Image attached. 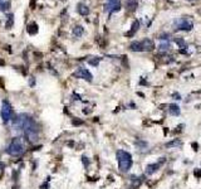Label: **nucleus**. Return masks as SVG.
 <instances>
[{
  "label": "nucleus",
  "mask_w": 201,
  "mask_h": 189,
  "mask_svg": "<svg viewBox=\"0 0 201 189\" xmlns=\"http://www.w3.org/2000/svg\"><path fill=\"white\" fill-rule=\"evenodd\" d=\"M138 27H140L138 20H135V22H133V24H132V29H131V32L127 33V35H133V34H135V33L138 30Z\"/></svg>",
  "instance_id": "dca6fc26"
},
{
  "label": "nucleus",
  "mask_w": 201,
  "mask_h": 189,
  "mask_svg": "<svg viewBox=\"0 0 201 189\" xmlns=\"http://www.w3.org/2000/svg\"><path fill=\"white\" fill-rule=\"evenodd\" d=\"M40 189H48V184H47V183H43V184L40 185Z\"/></svg>",
  "instance_id": "5701e85b"
},
{
  "label": "nucleus",
  "mask_w": 201,
  "mask_h": 189,
  "mask_svg": "<svg viewBox=\"0 0 201 189\" xmlns=\"http://www.w3.org/2000/svg\"><path fill=\"white\" fill-rule=\"evenodd\" d=\"M99 61H101V58H96V59H89L88 61V63L89 64H92V66H98V63H99Z\"/></svg>",
  "instance_id": "a211bd4d"
},
{
  "label": "nucleus",
  "mask_w": 201,
  "mask_h": 189,
  "mask_svg": "<svg viewBox=\"0 0 201 189\" xmlns=\"http://www.w3.org/2000/svg\"><path fill=\"white\" fill-rule=\"evenodd\" d=\"M24 151H25V147H24V145L19 138L11 139L10 144L6 147V153L11 156H20L24 154Z\"/></svg>",
  "instance_id": "7ed1b4c3"
},
{
  "label": "nucleus",
  "mask_w": 201,
  "mask_h": 189,
  "mask_svg": "<svg viewBox=\"0 0 201 189\" xmlns=\"http://www.w3.org/2000/svg\"><path fill=\"white\" fill-rule=\"evenodd\" d=\"M170 113L175 116L180 115V107L177 105H170Z\"/></svg>",
  "instance_id": "2eb2a0df"
},
{
  "label": "nucleus",
  "mask_w": 201,
  "mask_h": 189,
  "mask_svg": "<svg viewBox=\"0 0 201 189\" xmlns=\"http://www.w3.org/2000/svg\"><path fill=\"white\" fill-rule=\"evenodd\" d=\"M83 124V121H81V120H73V125H82Z\"/></svg>",
  "instance_id": "412c9836"
},
{
  "label": "nucleus",
  "mask_w": 201,
  "mask_h": 189,
  "mask_svg": "<svg viewBox=\"0 0 201 189\" xmlns=\"http://www.w3.org/2000/svg\"><path fill=\"white\" fill-rule=\"evenodd\" d=\"M142 48H143V51H152L153 49V42L151 41V39H149V38H146V39H143L142 42Z\"/></svg>",
  "instance_id": "1a4fd4ad"
},
{
  "label": "nucleus",
  "mask_w": 201,
  "mask_h": 189,
  "mask_svg": "<svg viewBox=\"0 0 201 189\" xmlns=\"http://www.w3.org/2000/svg\"><path fill=\"white\" fill-rule=\"evenodd\" d=\"M117 161H118V168L121 172L126 173V172H128V170L131 169L132 166V156L131 154L128 153V151H124V150H118L117 151Z\"/></svg>",
  "instance_id": "f03ea898"
},
{
  "label": "nucleus",
  "mask_w": 201,
  "mask_h": 189,
  "mask_svg": "<svg viewBox=\"0 0 201 189\" xmlns=\"http://www.w3.org/2000/svg\"><path fill=\"white\" fill-rule=\"evenodd\" d=\"M28 33H29L30 35L36 34V33H38V25H36L35 23H31V24L28 27Z\"/></svg>",
  "instance_id": "4468645a"
},
{
  "label": "nucleus",
  "mask_w": 201,
  "mask_h": 189,
  "mask_svg": "<svg viewBox=\"0 0 201 189\" xmlns=\"http://www.w3.org/2000/svg\"><path fill=\"white\" fill-rule=\"evenodd\" d=\"M0 115H2V119L3 121L6 124L9 122L13 117H14V110L11 107V105L9 103V101L4 100L3 103H2V110H0Z\"/></svg>",
  "instance_id": "20e7f679"
},
{
  "label": "nucleus",
  "mask_w": 201,
  "mask_h": 189,
  "mask_svg": "<svg viewBox=\"0 0 201 189\" xmlns=\"http://www.w3.org/2000/svg\"><path fill=\"white\" fill-rule=\"evenodd\" d=\"M86 159H87V158H86V156H83V161H84V165L87 166V165L89 164V161H88V160H86Z\"/></svg>",
  "instance_id": "393cba45"
},
{
  "label": "nucleus",
  "mask_w": 201,
  "mask_h": 189,
  "mask_svg": "<svg viewBox=\"0 0 201 189\" xmlns=\"http://www.w3.org/2000/svg\"><path fill=\"white\" fill-rule=\"evenodd\" d=\"M162 163H163V160L160 161V163H156V164H150V165H147V168H146V173H147L149 175L153 174L155 172H157V170H158V168L161 166Z\"/></svg>",
  "instance_id": "6e6552de"
},
{
  "label": "nucleus",
  "mask_w": 201,
  "mask_h": 189,
  "mask_svg": "<svg viewBox=\"0 0 201 189\" xmlns=\"http://www.w3.org/2000/svg\"><path fill=\"white\" fill-rule=\"evenodd\" d=\"M9 5H10L9 2L8 3H4V4H0V9H2V10H6V9H9Z\"/></svg>",
  "instance_id": "aec40b11"
},
{
  "label": "nucleus",
  "mask_w": 201,
  "mask_h": 189,
  "mask_svg": "<svg viewBox=\"0 0 201 189\" xmlns=\"http://www.w3.org/2000/svg\"><path fill=\"white\" fill-rule=\"evenodd\" d=\"M160 49H161V51H166V49H169V42H166V43H161V44H160Z\"/></svg>",
  "instance_id": "6ab92c4d"
},
{
  "label": "nucleus",
  "mask_w": 201,
  "mask_h": 189,
  "mask_svg": "<svg viewBox=\"0 0 201 189\" xmlns=\"http://www.w3.org/2000/svg\"><path fill=\"white\" fill-rule=\"evenodd\" d=\"M175 27L177 30H191L194 25H192V22H190L189 19L181 18V19H177L175 22Z\"/></svg>",
  "instance_id": "39448f33"
},
{
  "label": "nucleus",
  "mask_w": 201,
  "mask_h": 189,
  "mask_svg": "<svg viewBox=\"0 0 201 189\" xmlns=\"http://www.w3.org/2000/svg\"><path fill=\"white\" fill-rule=\"evenodd\" d=\"M175 145H180V141H174V143H169L167 146H175Z\"/></svg>",
  "instance_id": "4be33fe9"
},
{
  "label": "nucleus",
  "mask_w": 201,
  "mask_h": 189,
  "mask_svg": "<svg viewBox=\"0 0 201 189\" xmlns=\"http://www.w3.org/2000/svg\"><path fill=\"white\" fill-rule=\"evenodd\" d=\"M73 35H74L76 38H81L83 35V28L81 25L74 27V29H73Z\"/></svg>",
  "instance_id": "f8f14e48"
},
{
  "label": "nucleus",
  "mask_w": 201,
  "mask_h": 189,
  "mask_svg": "<svg viewBox=\"0 0 201 189\" xmlns=\"http://www.w3.org/2000/svg\"><path fill=\"white\" fill-rule=\"evenodd\" d=\"M30 8H31V9L35 8V0H31V2H30Z\"/></svg>",
  "instance_id": "b1692460"
},
{
  "label": "nucleus",
  "mask_w": 201,
  "mask_h": 189,
  "mask_svg": "<svg viewBox=\"0 0 201 189\" xmlns=\"http://www.w3.org/2000/svg\"><path fill=\"white\" fill-rule=\"evenodd\" d=\"M130 48H131V51H133V52H142V51H143L142 43H141V42H132L131 46H130Z\"/></svg>",
  "instance_id": "9b49d317"
},
{
  "label": "nucleus",
  "mask_w": 201,
  "mask_h": 189,
  "mask_svg": "<svg viewBox=\"0 0 201 189\" xmlns=\"http://www.w3.org/2000/svg\"><path fill=\"white\" fill-rule=\"evenodd\" d=\"M119 9H121L119 0H107V4H106V11L113 13V11H118Z\"/></svg>",
  "instance_id": "0eeeda50"
},
{
  "label": "nucleus",
  "mask_w": 201,
  "mask_h": 189,
  "mask_svg": "<svg viewBox=\"0 0 201 189\" xmlns=\"http://www.w3.org/2000/svg\"><path fill=\"white\" fill-rule=\"evenodd\" d=\"M77 11L81 14V15H83V16H86V15H88L89 14V8L86 5V4H78V7H77Z\"/></svg>",
  "instance_id": "9d476101"
},
{
  "label": "nucleus",
  "mask_w": 201,
  "mask_h": 189,
  "mask_svg": "<svg viewBox=\"0 0 201 189\" xmlns=\"http://www.w3.org/2000/svg\"><path fill=\"white\" fill-rule=\"evenodd\" d=\"M13 23H14V15L10 14V15L8 16V22L5 23V27H6L8 29H10V28L13 27Z\"/></svg>",
  "instance_id": "f3484780"
},
{
  "label": "nucleus",
  "mask_w": 201,
  "mask_h": 189,
  "mask_svg": "<svg viewBox=\"0 0 201 189\" xmlns=\"http://www.w3.org/2000/svg\"><path fill=\"white\" fill-rule=\"evenodd\" d=\"M13 127L23 132L29 143H36L38 140V127L34 119L27 113H19L13 119Z\"/></svg>",
  "instance_id": "f257e3e1"
},
{
  "label": "nucleus",
  "mask_w": 201,
  "mask_h": 189,
  "mask_svg": "<svg viewBox=\"0 0 201 189\" xmlns=\"http://www.w3.org/2000/svg\"><path fill=\"white\" fill-rule=\"evenodd\" d=\"M126 7H127V9H128V10H135L137 8V2H136V0H127Z\"/></svg>",
  "instance_id": "ddd939ff"
},
{
  "label": "nucleus",
  "mask_w": 201,
  "mask_h": 189,
  "mask_svg": "<svg viewBox=\"0 0 201 189\" xmlns=\"http://www.w3.org/2000/svg\"><path fill=\"white\" fill-rule=\"evenodd\" d=\"M74 77H77V78H83V80H86V81H88V82H92V80H93L92 73H90L88 69L83 68V67H79V68L74 72Z\"/></svg>",
  "instance_id": "423d86ee"
}]
</instances>
